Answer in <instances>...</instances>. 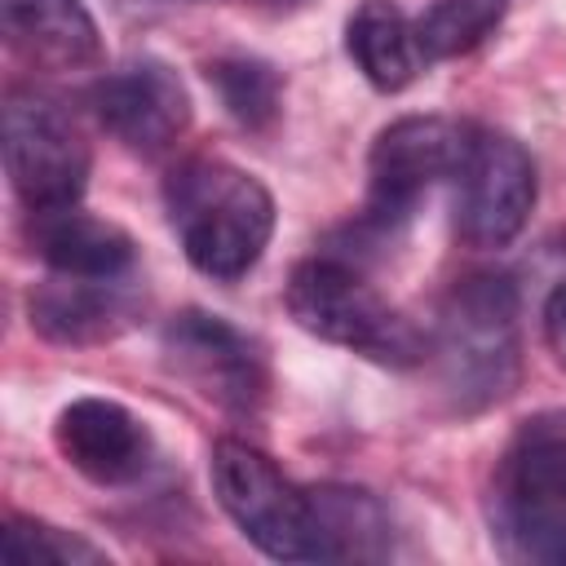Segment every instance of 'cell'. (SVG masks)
I'll return each mask as SVG.
<instances>
[{"label": "cell", "instance_id": "obj_1", "mask_svg": "<svg viewBox=\"0 0 566 566\" xmlns=\"http://www.w3.org/2000/svg\"><path fill=\"white\" fill-rule=\"evenodd\" d=\"M429 358L442 394L460 416L504 402L522 380V305L517 283L500 270L460 274L429 332ZM424 358V363H429Z\"/></svg>", "mask_w": 566, "mask_h": 566}, {"label": "cell", "instance_id": "obj_2", "mask_svg": "<svg viewBox=\"0 0 566 566\" xmlns=\"http://www.w3.org/2000/svg\"><path fill=\"white\" fill-rule=\"evenodd\" d=\"M164 212L186 261L217 279H243L270 248L274 199L239 164L221 155H186L164 177Z\"/></svg>", "mask_w": 566, "mask_h": 566}, {"label": "cell", "instance_id": "obj_3", "mask_svg": "<svg viewBox=\"0 0 566 566\" xmlns=\"http://www.w3.org/2000/svg\"><path fill=\"white\" fill-rule=\"evenodd\" d=\"M486 526L509 562L566 566V411L513 424L486 486Z\"/></svg>", "mask_w": 566, "mask_h": 566}, {"label": "cell", "instance_id": "obj_4", "mask_svg": "<svg viewBox=\"0 0 566 566\" xmlns=\"http://www.w3.org/2000/svg\"><path fill=\"white\" fill-rule=\"evenodd\" d=\"M283 301L296 327L380 367H416L429 358V336L367 283L358 261L340 252H314L296 261Z\"/></svg>", "mask_w": 566, "mask_h": 566}, {"label": "cell", "instance_id": "obj_5", "mask_svg": "<svg viewBox=\"0 0 566 566\" xmlns=\"http://www.w3.org/2000/svg\"><path fill=\"white\" fill-rule=\"evenodd\" d=\"M464 128L469 124L442 115H402L376 133L367 155V199L345 230V248H354L349 261H363L367 248L389 243L411 221L416 203L433 190V181L455 172Z\"/></svg>", "mask_w": 566, "mask_h": 566}, {"label": "cell", "instance_id": "obj_6", "mask_svg": "<svg viewBox=\"0 0 566 566\" xmlns=\"http://www.w3.org/2000/svg\"><path fill=\"white\" fill-rule=\"evenodd\" d=\"M212 491L226 517L274 562H318V531L310 491L296 486L265 451L217 438L208 455Z\"/></svg>", "mask_w": 566, "mask_h": 566}, {"label": "cell", "instance_id": "obj_7", "mask_svg": "<svg viewBox=\"0 0 566 566\" xmlns=\"http://www.w3.org/2000/svg\"><path fill=\"white\" fill-rule=\"evenodd\" d=\"M4 168L9 186L31 212H53L80 203L88 186V142L66 115V106L31 84H13L4 93Z\"/></svg>", "mask_w": 566, "mask_h": 566}, {"label": "cell", "instance_id": "obj_8", "mask_svg": "<svg viewBox=\"0 0 566 566\" xmlns=\"http://www.w3.org/2000/svg\"><path fill=\"white\" fill-rule=\"evenodd\" d=\"M455 234L469 248H504L522 234L531 221L539 181H535V159L513 133L469 124L464 146L455 159Z\"/></svg>", "mask_w": 566, "mask_h": 566}, {"label": "cell", "instance_id": "obj_9", "mask_svg": "<svg viewBox=\"0 0 566 566\" xmlns=\"http://www.w3.org/2000/svg\"><path fill=\"white\" fill-rule=\"evenodd\" d=\"M159 349L172 376H181L203 402L230 416H261L270 398V367L261 345L208 310H181L164 323Z\"/></svg>", "mask_w": 566, "mask_h": 566}, {"label": "cell", "instance_id": "obj_10", "mask_svg": "<svg viewBox=\"0 0 566 566\" xmlns=\"http://www.w3.org/2000/svg\"><path fill=\"white\" fill-rule=\"evenodd\" d=\"M88 106L97 124L137 155L172 150L195 119L181 75L159 57H128L115 71H106L88 88Z\"/></svg>", "mask_w": 566, "mask_h": 566}, {"label": "cell", "instance_id": "obj_11", "mask_svg": "<svg viewBox=\"0 0 566 566\" xmlns=\"http://www.w3.org/2000/svg\"><path fill=\"white\" fill-rule=\"evenodd\" d=\"M57 455L93 486H133L155 464V438L137 411L115 398H71L53 420Z\"/></svg>", "mask_w": 566, "mask_h": 566}, {"label": "cell", "instance_id": "obj_12", "mask_svg": "<svg viewBox=\"0 0 566 566\" xmlns=\"http://www.w3.org/2000/svg\"><path fill=\"white\" fill-rule=\"evenodd\" d=\"M31 332L53 345H102L133 327L137 296L128 279H75L53 274L27 296Z\"/></svg>", "mask_w": 566, "mask_h": 566}, {"label": "cell", "instance_id": "obj_13", "mask_svg": "<svg viewBox=\"0 0 566 566\" xmlns=\"http://www.w3.org/2000/svg\"><path fill=\"white\" fill-rule=\"evenodd\" d=\"M0 31L9 53L35 71H84L102 57L84 0H0Z\"/></svg>", "mask_w": 566, "mask_h": 566}, {"label": "cell", "instance_id": "obj_14", "mask_svg": "<svg viewBox=\"0 0 566 566\" xmlns=\"http://www.w3.org/2000/svg\"><path fill=\"white\" fill-rule=\"evenodd\" d=\"M31 248L53 274L75 279H128L137 265V243L124 226L84 212L80 203L31 212Z\"/></svg>", "mask_w": 566, "mask_h": 566}, {"label": "cell", "instance_id": "obj_15", "mask_svg": "<svg viewBox=\"0 0 566 566\" xmlns=\"http://www.w3.org/2000/svg\"><path fill=\"white\" fill-rule=\"evenodd\" d=\"M345 53L363 71V80L380 93H402L424 71V49L416 22L389 0H363L345 22Z\"/></svg>", "mask_w": 566, "mask_h": 566}, {"label": "cell", "instance_id": "obj_16", "mask_svg": "<svg viewBox=\"0 0 566 566\" xmlns=\"http://www.w3.org/2000/svg\"><path fill=\"white\" fill-rule=\"evenodd\" d=\"M314 531H318V562H380L389 557V513L363 486L323 482L310 486Z\"/></svg>", "mask_w": 566, "mask_h": 566}, {"label": "cell", "instance_id": "obj_17", "mask_svg": "<svg viewBox=\"0 0 566 566\" xmlns=\"http://www.w3.org/2000/svg\"><path fill=\"white\" fill-rule=\"evenodd\" d=\"M208 84L217 88L226 115L248 133H265L283 111V75L265 57H252V53L212 57Z\"/></svg>", "mask_w": 566, "mask_h": 566}, {"label": "cell", "instance_id": "obj_18", "mask_svg": "<svg viewBox=\"0 0 566 566\" xmlns=\"http://www.w3.org/2000/svg\"><path fill=\"white\" fill-rule=\"evenodd\" d=\"M0 557L4 566H102L106 562V553L93 539L31 513H9L0 522Z\"/></svg>", "mask_w": 566, "mask_h": 566}, {"label": "cell", "instance_id": "obj_19", "mask_svg": "<svg viewBox=\"0 0 566 566\" xmlns=\"http://www.w3.org/2000/svg\"><path fill=\"white\" fill-rule=\"evenodd\" d=\"M509 0H433L420 22H416V35H420V49L424 57H460L469 49H478L504 18Z\"/></svg>", "mask_w": 566, "mask_h": 566}, {"label": "cell", "instance_id": "obj_20", "mask_svg": "<svg viewBox=\"0 0 566 566\" xmlns=\"http://www.w3.org/2000/svg\"><path fill=\"white\" fill-rule=\"evenodd\" d=\"M544 340H548V354L557 358V367H566V279L544 301Z\"/></svg>", "mask_w": 566, "mask_h": 566}, {"label": "cell", "instance_id": "obj_21", "mask_svg": "<svg viewBox=\"0 0 566 566\" xmlns=\"http://www.w3.org/2000/svg\"><path fill=\"white\" fill-rule=\"evenodd\" d=\"M274 4H296V0H274Z\"/></svg>", "mask_w": 566, "mask_h": 566}]
</instances>
